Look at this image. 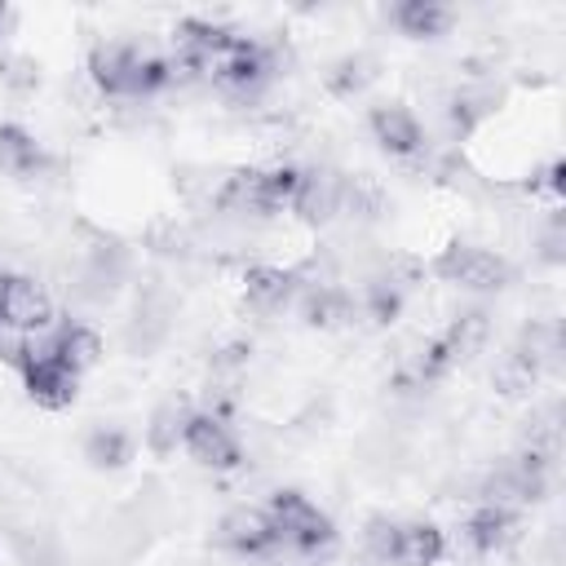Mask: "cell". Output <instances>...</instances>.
<instances>
[{
  "label": "cell",
  "mask_w": 566,
  "mask_h": 566,
  "mask_svg": "<svg viewBox=\"0 0 566 566\" xmlns=\"http://www.w3.org/2000/svg\"><path fill=\"white\" fill-rule=\"evenodd\" d=\"M88 75L111 97H150L177 80V66L168 57L142 53L133 44H97L88 53Z\"/></svg>",
  "instance_id": "6da1fadb"
},
{
  "label": "cell",
  "mask_w": 566,
  "mask_h": 566,
  "mask_svg": "<svg viewBox=\"0 0 566 566\" xmlns=\"http://www.w3.org/2000/svg\"><path fill=\"white\" fill-rule=\"evenodd\" d=\"M265 513H270V522L279 531V544H287L296 553H327L336 544L332 517L314 500H305L301 491H274Z\"/></svg>",
  "instance_id": "7a4b0ae2"
},
{
  "label": "cell",
  "mask_w": 566,
  "mask_h": 566,
  "mask_svg": "<svg viewBox=\"0 0 566 566\" xmlns=\"http://www.w3.org/2000/svg\"><path fill=\"white\" fill-rule=\"evenodd\" d=\"M438 279L455 283V287H469V292H495L509 283V261L500 252H486V248H473V243H451L438 261H433Z\"/></svg>",
  "instance_id": "3957f363"
},
{
  "label": "cell",
  "mask_w": 566,
  "mask_h": 566,
  "mask_svg": "<svg viewBox=\"0 0 566 566\" xmlns=\"http://www.w3.org/2000/svg\"><path fill=\"white\" fill-rule=\"evenodd\" d=\"M181 447L190 451L195 464L203 469H239L243 464V447L239 438L230 433V424L212 411H190L186 420V433H181Z\"/></svg>",
  "instance_id": "277c9868"
},
{
  "label": "cell",
  "mask_w": 566,
  "mask_h": 566,
  "mask_svg": "<svg viewBox=\"0 0 566 566\" xmlns=\"http://www.w3.org/2000/svg\"><path fill=\"white\" fill-rule=\"evenodd\" d=\"M217 539H221L230 553H239V557H261V553H270V548L279 544V531H274V522H270L265 509L239 504V509H230V513L221 517Z\"/></svg>",
  "instance_id": "5b68a950"
},
{
  "label": "cell",
  "mask_w": 566,
  "mask_h": 566,
  "mask_svg": "<svg viewBox=\"0 0 566 566\" xmlns=\"http://www.w3.org/2000/svg\"><path fill=\"white\" fill-rule=\"evenodd\" d=\"M9 327L27 332V336H40L49 332L53 323V301L44 292V283L35 279H22V274H9V292H4V314H0Z\"/></svg>",
  "instance_id": "8992f818"
},
{
  "label": "cell",
  "mask_w": 566,
  "mask_h": 566,
  "mask_svg": "<svg viewBox=\"0 0 566 566\" xmlns=\"http://www.w3.org/2000/svg\"><path fill=\"white\" fill-rule=\"evenodd\" d=\"M22 380H27L31 402H40V407H49V411L71 407L75 394H80V376H75L71 367H62L57 358H49V354H35V358L22 367Z\"/></svg>",
  "instance_id": "52a82bcc"
},
{
  "label": "cell",
  "mask_w": 566,
  "mask_h": 566,
  "mask_svg": "<svg viewBox=\"0 0 566 566\" xmlns=\"http://www.w3.org/2000/svg\"><path fill=\"white\" fill-rule=\"evenodd\" d=\"M340 190H345V177L332 172V168L301 172V190H296V199H292V212H296L305 226H327V221L340 212Z\"/></svg>",
  "instance_id": "ba28073f"
},
{
  "label": "cell",
  "mask_w": 566,
  "mask_h": 566,
  "mask_svg": "<svg viewBox=\"0 0 566 566\" xmlns=\"http://www.w3.org/2000/svg\"><path fill=\"white\" fill-rule=\"evenodd\" d=\"M371 137L389 150V155H416L420 146H424V133H420V119L407 111V106H398V102H389V106H376L371 111Z\"/></svg>",
  "instance_id": "9c48e42d"
},
{
  "label": "cell",
  "mask_w": 566,
  "mask_h": 566,
  "mask_svg": "<svg viewBox=\"0 0 566 566\" xmlns=\"http://www.w3.org/2000/svg\"><path fill=\"white\" fill-rule=\"evenodd\" d=\"M0 168H4L9 177L31 181V177H40V172L49 168V155H44V146H40L27 128L0 124Z\"/></svg>",
  "instance_id": "30bf717a"
},
{
  "label": "cell",
  "mask_w": 566,
  "mask_h": 566,
  "mask_svg": "<svg viewBox=\"0 0 566 566\" xmlns=\"http://www.w3.org/2000/svg\"><path fill=\"white\" fill-rule=\"evenodd\" d=\"M243 292H248V305L261 310V314H274L292 301L296 292V274L283 270V265H252L243 274Z\"/></svg>",
  "instance_id": "8fae6325"
},
{
  "label": "cell",
  "mask_w": 566,
  "mask_h": 566,
  "mask_svg": "<svg viewBox=\"0 0 566 566\" xmlns=\"http://www.w3.org/2000/svg\"><path fill=\"white\" fill-rule=\"evenodd\" d=\"M447 539L433 522H398V539H394V566H433L442 562Z\"/></svg>",
  "instance_id": "7c38bea8"
},
{
  "label": "cell",
  "mask_w": 566,
  "mask_h": 566,
  "mask_svg": "<svg viewBox=\"0 0 566 566\" xmlns=\"http://www.w3.org/2000/svg\"><path fill=\"white\" fill-rule=\"evenodd\" d=\"M464 535H469V544L478 553H500V548H509L517 539V513L513 509H500V504H482L469 517Z\"/></svg>",
  "instance_id": "4fadbf2b"
},
{
  "label": "cell",
  "mask_w": 566,
  "mask_h": 566,
  "mask_svg": "<svg viewBox=\"0 0 566 566\" xmlns=\"http://www.w3.org/2000/svg\"><path fill=\"white\" fill-rule=\"evenodd\" d=\"M394 22H398V31L411 35V40H438V35L451 27V9L438 4V0H402V4L394 9Z\"/></svg>",
  "instance_id": "5bb4252c"
},
{
  "label": "cell",
  "mask_w": 566,
  "mask_h": 566,
  "mask_svg": "<svg viewBox=\"0 0 566 566\" xmlns=\"http://www.w3.org/2000/svg\"><path fill=\"white\" fill-rule=\"evenodd\" d=\"M301 314L310 327H345L354 323V301L340 287H310L301 301Z\"/></svg>",
  "instance_id": "9a60e30c"
},
{
  "label": "cell",
  "mask_w": 566,
  "mask_h": 566,
  "mask_svg": "<svg viewBox=\"0 0 566 566\" xmlns=\"http://www.w3.org/2000/svg\"><path fill=\"white\" fill-rule=\"evenodd\" d=\"M186 420H190V411H186V402H181V398L159 402V407H155V416H150V424H146V447H150L155 455H172V451L181 447Z\"/></svg>",
  "instance_id": "2e32d148"
},
{
  "label": "cell",
  "mask_w": 566,
  "mask_h": 566,
  "mask_svg": "<svg viewBox=\"0 0 566 566\" xmlns=\"http://www.w3.org/2000/svg\"><path fill=\"white\" fill-rule=\"evenodd\" d=\"M84 455H88L93 469H119V464L133 460V438L124 429H115V424H102V429L88 433Z\"/></svg>",
  "instance_id": "e0dca14e"
},
{
  "label": "cell",
  "mask_w": 566,
  "mask_h": 566,
  "mask_svg": "<svg viewBox=\"0 0 566 566\" xmlns=\"http://www.w3.org/2000/svg\"><path fill=\"white\" fill-rule=\"evenodd\" d=\"M486 336H491V318H486L482 310L460 314V318L442 332V340H447V349L455 354V363H460V358H469V354H478V349L486 345Z\"/></svg>",
  "instance_id": "ac0fdd59"
},
{
  "label": "cell",
  "mask_w": 566,
  "mask_h": 566,
  "mask_svg": "<svg viewBox=\"0 0 566 566\" xmlns=\"http://www.w3.org/2000/svg\"><path fill=\"white\" fill-rule=\"evenodd\" d=\"M495 389L504 394V398H522V394H531L535 389V380H539V363L535 358H526L522 349H513V354H504L500 358V367H495Z\"/></svg>",
  "instance_id": "d6986e66"
},
{
  "label": "cell",
  "mask_w": 566,
  "mask_h": 566,
  "mask_svg": "<svg viewBox=\"0 0 566 566\" xmlns=\"http://www.w3.org/2000/svg\"><path fill=\"white\" fill-rule=\"evenodd\" d=\"M363 305H367V314H371L376 323H394V318H398V305H402V287H394L385 274H376V279L367 283Z\"/></svg>",
  "instance_id": "ffe728a7"
},
{
  "label": "cell",
  "mask_w": 566,
  "mask_h": 566,
  "mask_svg": "<svg viewBox=\"0 0 566 566\" xmlns=\"http://www.w3.org/2000/svg\"><path fill=\"white\" fill-rule=\"evenodd\" d=\"M394 539H398V522H389V517H371L367 522V531H363V544H367V553L376 557V562H394Z\"/></svg>",
  "instance_id": "44dd1931"
},
{
  "label": "cell",
  "mask_w": 566,
  "mask_h": 566,
  "mask_svg": "<svg viewBox=\"0 0 566 566\" xmlns=\"http://www.w3.org/2000/svg\"><path fill=\"white\" fill-rule=\"evenodd\" d=\"M367 80H371V62H367V57H345V62L332 71V88L345 93V97L358 93Z\"/></svg>",
  "instance_id": "7402d4cb"
},
{
  "label": "cell",
  "mask_w": 566,
  "mask_h": 566,
  "mask_svg": "<svg viewBox=\"0 0 566 566\" xmlns=\"http://www.w3.org/2000/svg\"><path fill=\"white\" fill-rule=\"evenodd\" d=\"M27 358H31V336L27 332H18V327H9L4 318H0V363H9V367H27Z\"/></svg>",
  "instance_id": "603a6c76"
},
{
  "label": "cell",
  "mask_w": 566,
  "mask_h": 566,
  "mask_svg": "<svg viewBox=\"0 0 566 566\" xmlns=\"http://www.w3.org/2000/svg\"><path fill=\"white\" fill-rule=\"evenodd\" d=\"M0 80H4L9 88H22V93H27V88L40 84V66H35L31 57H4V62H0Z\"/></svg>",
  "instance_id": "cb8c5ba5"
},
{
  "label": "cell",
  "mask_w": 566,
  "mask_h": 566,
  "mask_svg": "<svg viewBox=\"0 0 566 566\" xmlns=\"http://www.w3.org/2000/svg\"><path fill=\"white\" fill-rule=\"evenodd\" d=\"M562 243H566V239H562V221H553V226L544 230L539 248H544V256H548V261H562Z\"/></svg>",
  "instance_id": "d4e9b609"
},
{
  "label": "cell",
  "mask_w": 566,
  "mask_h": 566,
  "mask_svg": "<svg viewBox=\"0 0 566 566\" xmlns=\"http://www.w3.org/2000/svg\"><path fill=\"white\" fill-rule=\"evenodd\" d=\"M4 292H9V274L0 270V314H4Z\"/></svg>",
  "instance_id": "484cf974"
},
{
  "label": "cell",
  "mask_w": 566,
  "mask_h": 566,
  "mask_svg": "<svg viewBox=\"0 0 566 566\" xmlns=\"http://www.w3.org/2000/svg\"><path fill=\"white\" fill-rule=\"evenodd\" d=\"M4 22H9V4H0V27H4Z\"/></svg>",
  "instance_id": "4316f807"
}]
</instances>
